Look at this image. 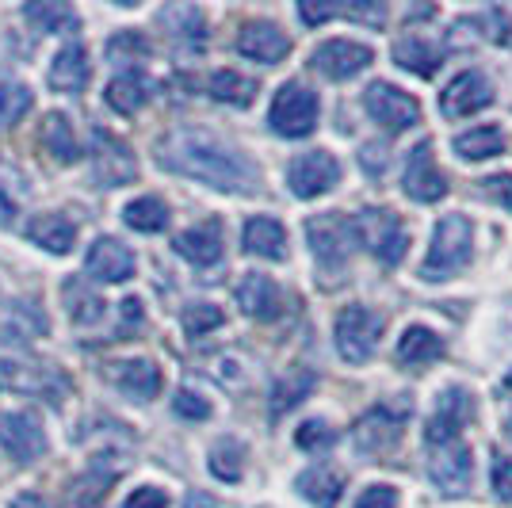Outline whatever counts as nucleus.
<instances>
[{"instance_id":"f257e3e1","label":"nucleus","mask_w":512,"mask_h":508,"mask_svg":"<svg viewBox=\"0 0 512 508\" xmlns=\"http://www.w3.org/2000/svg\"><path fill=\"white\" fill-rule=\"evenodd\" d=\"M161 169L199 180L214 191H249L260 180L256 165L207 130H172L157 142Z\"/></svg>"},{"instance_id":"f03ea898","label":"nucleus","mask_w":512,"mask_h":508,"mask_svg":"<svg viewBox=\"0 0 512 508\" xmlns=\"http://www.w3.org/2000/svg\"><path fill=\"white\" fill-rule=\"evenodd\" d=\"M470 245H474V226L463 214H444L432 230V245L421 264V279L425 283H444L455 279L470 264Z\"/></svg>"},{"instance_id":"7ed1b4c3","label":"nucleus","mask_w":512,"mask_h":508,"mask_svg":"<svg viewBox=\"0 0 512 508\" xmlns=\"http://www.w3.org/2000/svg\"><path fill=\"white\" fill-rule=\"evenodd\" d=\"M352 233L360 241L367 253L375 256L379 264L394 268L409 249V233L402 226V218L394 211H383V207H367L352 218Z\"/></svg>"},{"instance_id":"20e7f679","label":"nucleus","mask_w":512,"mask_h":508,"mask_svg":"<svg viewBox=\"0 0 512 508\" xmlns=\"http://www.w3.org/2000/svg\"><path fill=\"white\" fill-rule=\"evenodd\" d=\"M318 115H321L318 92H310L299 81L279 85L276 100L268 107V123H272V130H276L279 138H306L310 130L318 127Z\"/></svg>"},{"instance_id":"39448f33","label":"nucleus","mask_w":512,"mask_h":508,"mask_svg":"<svg viewBox=\"0 0 512 508\" xmlns=\"http://www.w3.org/2000/svg\"><path fill=\"white\" fill-rule=\"evenodd\" d=\"M333 337H337V352H341L348 363H367L375 344L383 337V318L367 306H344L337 314V325H333Z\"/></svg>"},{"instance_id":"423d86ee","label":"nucleus","mask_w":512,"mask_h":508,"mask_svg":"<svg viewBox=\"0 0 512 508\" xmlns=\"http://www.w3.org/2000/svg\"><path fill=\"white\" fill-rule=\"evenodd\" d=\"M363 107H367V115L383 130H390V134L421 123V104H417V96H409V92H402V88L390 85V81H375V85L363 88Z\"/></svg>"},{"instance_id":"0eeeda50","label":"nucleus","mask_w":512,"mask_h":508,"mask_svg":"<svg viewBox=\"0 0 512 508\" xmlns=\"http://www.w3.org/2000/svg\"><path fill=\"white\" fill-rule=\"evenodd\" d=\"M306 237H310V249L318 256V264H325L329 272H337L348 264V253H352V218H344L341 211L318 214L306 222Z\"/></svg>"},{"instance_id":"6e6552de","label":"nucleus","mask_w":512,"mask_h":508,"mask_svg":"<svg viewBox=\"0 0 512 508\" xmlns=\"http://www.w3.org/2000/svg\"><path fill=\"white\" fill-rule=\"evenodd\" d=\"M0 386L16 390V394H58L65 390V375L35 356L8 352V356H0Z\"/></svg>"},{"instance_id":"1a4fd4ad","label":"nucleus","mask_w":512,"mask_h":508,"mask_svg":"<svg viewBox=\"0 0 512 508\" xmlns=\"http://www.w3.org/2000/svg\"><path fill=\"white\" fill-rule=\"evenodd\" d=\"M337 180H341V165H337V157L329 149L299 153L287 165V188L295 191L299 199H318V195L337 188Z\"/></svg>"},{"instance_id":"9d476101","label":"nucleus","mask_w":512,"mask_h":508,"mask_svg":"<svg viewBox=\"0 0 512 508\" xmlns=\"http://www.w3.org/2000/svg\"><path fill=\"white\" fill-rule=\"evenodd\" d=\"M474 394H467L463 386H448L444 394H440V402H436V413H432V421L425 428V444L428 447H448L459 440V432L474 421Z\"/></svg>"},{"instance_id":"9b49d317","label":"nucleus","mask_w":512,"mask_h":508,"mask_svg":"<svg viewBox=\"0 0 512 508\" xmlns=\"http://www.w3.org/2000/svg\"><path fill=\"white\" fill-rule=\"evenodd\" d=\"M402 191L413 203H440L448 195V176L440 172L436 157H432V142H417L406 157V172H402Z\"/></svg>"},{"instance_id":"f8f14e48","label":"nucleus","mask_w":512,"mask_h":508,"mask_svg":"<svg viewBox=\"0 0 512 508\" xmlns=\"http://www.w3.org/2000/svg\"><path fill=\"white\" fill-rule=\"evenodd\" d=\"M371 62H375L371 46L356 43V39H329V43L314 46V54H310V65L318 69L321 77H329V81L360 77Z\"/></svg>"},{"instance_id":"ddd939ff","label":"nucleus","mask_w":512,"mask_h":508,"mask_svg":"<svg viewBox=\"0 0 512 508\" xmlns=\"http://www.w3.org/2000/svg\"><path fill=\"white\" fill-rule=\"evenodd\" d=\"M0 451L16 463H35L46 455V432L31 413H0Z\"/></svg>"},{"instance_id":"4468645a","label":"nucleus","mask_w":512,"mask_h":508,"mask_svg":"<svg viewBox=\"0 0 512 508\" xmlns=\"http://www.w3.org/2000/svg\"><path fill=\"white\" fill-rule=\"evenodd\" d=\"M490 104H493V85L486 81V73H478V69H463L440 92V111L448 119H467V115L486 111Z\"/></svg>"},{"instance_id":"2eb2a0df","label":"nucleus","mask_w":512,"mask_h":508,"mask_svg":"<svg viewBox=\"0 0 512 508\" xmlns=\"http://www.w3.org/2000/svg\"><path fill=\"white\" fill-rule=\"evenodd\" d=\"M402 428H406V413H394V409L379 405L352 424V444L360 447L363 455H386L390 447H398Z\"/></svg>"},{"instance_id":"dca6fc26","label":"nucleus","mask_w":512,"mask_h":508,"mask_svg":"<svg viewBox=\"0 0 512 508\" xmlns=\"http://www.w3.org/2000/svg\"><path fill=\"white\" fill-rule=\"evenodd\" d=\"M428 474H432V482L444 497H463L470 482H474V451L467 444H459V440L440 447L432 455V463H428Z\"/></svg>"},{"instance_id":"f3484780","label":"nucleus","mask_w":512,"mask_h":508,"mask_svg":"<svg viewBox=\"0 0 512 508\" xmlns=\"http://www.w3.org/2000/svg\"><path fill=\"white\" fill-rule=\"evenodd\" d=\"M237 54H245L249 62L276 65L291 54V39H287V31L276 27L272 20H253V23H245L241 35H237Z\"/></svg>"},{"instance_id":"a211bd4d","label":"nucleus","mask_w":512,"mask_h":508,"mask_svg":"<svg viewBox=\"0 0 512 508\" xmlns=\"http://www.w3.org/2000/svg\"><path fill=\"white\" fill-rule=\"evenodd\" d=\"M85 268H88V276L100 279V283H127L138 264H134V253H130L123 241H115V237H96V241L88 245Z\"/></svg>"},{"instance_id":"6ab92c4d","label":"nucleus","mask_w":512,"mask_h":508,"mask_svg":"<svg viewBox=\"0 0 512 508\" xmlns=\"http://www.w3.org/2000/svg\"><path fill=\"white\" fill-rule=\"evenodd\" d=\"M237 306L256 321H276L287 310V298H283L276 279L253 272V276L241 279V287H237Z\"/></svg>"},{"instance_id":"aec40b11","label":"nucleus","mask_w":512,"mask_h":508,"mask_svg":"<svg viewBox=\"0 0 512 508\" xmlns=\"http://www.w3.org/2000/svg\"><path fill=\"white\" fill-rule=\"evenodd\" d=\"M107 379L111 386H119L123 394H130L134 402H150L161 394V367L153 360H123V363H107Z\"/></svg>"},{"instance_id":"412c9836","label":"nucleus","mask_w":512,"mask_h":508,"mask_svg":"<svg viewBox=\"0 0 512 508\" xmlns=\"http://www.w3.org/2000/svg\"><path fill=\"white\" fill-rule=\"evenodd\" d=\"M88 77H92V65H88V54L81 43H65L58 54H54V65H50V88L54 92H65V96H81L88 88Z\"/></svg>"},{"instance_id":"4be33fe9","label":"nucleus","mask_w":512,"mask_h":508,"mask_svg":"<svg viewBox=\"0 0 512 508\" xmlns=\"http://www.w3.org/2000/svg\"><path fill=\"white\" fill-rule=\"evenodd\" d=\"M96 157H92V172H96V180L104 184V188H119V184H127L138 176V165H134V157H130V149L123 142H115L111 134H96Z\"/></svg>"},{"instance_id":"5701e85b","label":"nucleus","mask_w":512,"mask_h":508,"mask_svg":"<svg viewBox=\"0 0 512 508\" xmlns=\"http://www.w3.org/2000/svg\"><path fill=\"white\" fill-rule=\"evenodd\" d=\"M176 253L184 256L188 264H195V268L218 264V260H222V222L211 218V222H203V226L184 230L176 237Z\"/></svg>"},{"instance_id":"b1692460","label":"nucleus","mask_w":512,"mask_h":508,"mask_svg":"<svg viewBox=\"0 0 512 508\" xmlns=\"http://www.w3.org/2000/svg\"><path fill=\"white\" fill-rule=\"evenodd\" d=\"M150 96H153V81L142 69H123L119 77H111V85L104 92L107 107L119 111V115H138L142 107L150 104Z\"/></svg>"},{"instance_id":"393cba45","label":"nucleus","mask_w":512,"mask_h":508,"mask_svg":"<svg viewBox=\"0 0 512 508\" xmlns=\"http://www.w3.org/2000/svg\"><path fill=\"white\" fill-rule=\"evenodd\" d=\"M241 245H245V253L260 256V260H283L287 256V230L279 226L276 218L256 214L241 230Z\"/></svg>"},{"instance_id":"a878e982","label":"nucleus","mask_w":512,"mask_h":508,"mask_svg":"<svg viewBox=\"0 0 512 508\" xmlns=\"http://www.w3.org/2000/svg\"><path fill=\"white\" fill-rule=\"evenodd\" d=\"M23 233H27V241H35L39 249L54 256H65L73 249V241H77V226L65 214H35Z\"/></svg>"},{"instance_id":"bb28decb","label":"nucleus","mask_w":512,"mask_h":508,"mask_svg":"<svg viewBox=\"0 0 512 508\" xmlns=\"http://www.w3.org/2000/svg\"><path fill=\"white\" fill-rule=\"evenodd\" d=\"M444 352H448L444 337L432 333L428 325H409L398 340V363H406V367H428V363L444 360Z\"/></svg>"},{"instance_id":"cd10ccee","label":"nucleus","mask_w":512,"mask_h":508,"mask_svg":"<svg viewBox=\"0 0 512 508\" xmlns=\"http://www.w3.org/2000/svg\"><path fill=\"white\" fill-rule=\"evenodd\" d=\"M39 142H43L46 153H50L54 161H62V165H73V161L81 157V146H77L73 123L65 119L62 111H50L43 123H39Z\"/></svg>"},{"instance_id":"c85d7f7f","label":"nucleus","mask_w":512,"mask_h":508,"mask_svg":"<svg viewBox=\"0 0 512 508\" xmlns=\"http://www.w3.org/2000/svg\"><path fill=\"white\" fill-rule=\"evenodd\" d=\"M314 386H318V375H314L310 367H291V371L272 386V417H283V413H291L295 405H302L314 394Z\"/></svg>"},{"instance_id":"c756f323","label":"nucleus","mask_w":512,"mask_h":508,"mask_svg":"<svg viewBox=\"0 0 512 508\" xmlns=\"http://www.w3.org/2000/svg\"><path fill=\"white\" fill-rule=\"evenodd\" d=\"M295 486H299V493L310 501V505L333 508L337 501H341L344 478L337 474V470H329V466H310V470H302Z\"/></svg>"},{"instance_id":"7c9ffc66","label":"nucleus","mask_w":512,"mask_h":508,"mask_svg":"<svg viewBox=\"0 0 512 508\" xmlns=\"http://www.w3.org/2000/svg\"><path fill=\"white\" fill-rule=\"evenodd\" d=\"M394 62L409 69V73H417V77H432L440 65H444V50L436 43H428V39H398L394 43Z\"/></svg>"},{"instance_id":"2f4dec72","label":"nucleus","mask_w":512,"mask_h":508,"mask_svg":"<svg viewBox=\"0 0 512 508\" xmlns=\"http://www.w3.org/2000/svg\"><path fill=\"white\" fill-rule=\"evenodd\" d=\"M451 146L463 161H490L497 153H505V134H501V127H474L455 134Z\"/></svg>"},{"instance_id":"473e14b6","label":"nucleus","mask_w":512,"mask_h":508,"mask_svg":"<svg viewBox=\"0 0 512 508\" xmlns=\"http://www.w3.org/2000/svg\"><path fill=\"white\" fill-rule=\"evenodd\" d=\"M23 20H31L43 35H62V31H77V16L62 0H31L23 4Z\"/></svg>"},{"instance_id":"72a5a7b5","label":"nucleus","mask_w":512,"mask_h":508,"mask_svg":"<svg viewBox=\"0 0 512 508\" xmlns=\"http://www.w3.org/2000/svg\"><path fill=\"white\" fill-rule=\"evenodd\" d=\"M123 222L138 233H161L169 226V207L157 195H142V199H134V203L123 207Z\"/></svg>"},{"instance_id":"f704fd0d","label":"nucleus","mask_w":512,"mask_h":508,"mask_svg":"<svg viewBox=\"0 0 512 508\" xmlns=\"http://www.w3.org/2000/svg\"><path fill=\"white\" fill-rule=\"evenodd\" d=\"M207 92H211L218 104H234V107H249L256 96V81L241 77L237 69H218L211 81H207Z\"/></svg>"},{"instance_id":"c9c22d12","label":"nucleus","mask_w":512,"mask_h":508,"mask_svg":"<svg viewBox=\"0 0 512 508\" xmlns=\"http://www.w3.org/2000/svg\"><path fill=\"white\" fill-rule=\"evenodd\" d=\"M161 20H165V27L172 31V39H184V43H192V46H203V39H207V31H203V12H199V8H169Z\"/></svg>"},{"instance_id":"e433bc0d","label":"nucleus","mask_w":512,"mask_h":508,"mask_svg":"<svg viewBox=\"0 0 512 508\" xmlns=\"http://www.w3.org/2000/svg\"><path fill=\"white\" fill-rule=\"evenodd\" d=\"M211 474L222 482H237L245 474V447L237 440H218L211 451Z\"/></svg>"},{"instance_id":"4c0bfd02","label":"nucleus","mask_w":512,"mask_h":508,"mask_svg":"<svg viewBox=\"0 0 512 508\" xmlns=\"http://www.w3.org/2000/svg\"><path fill=\"white\" fill-rule=\"evenodd\" d=\"M27 111H31V88L0 81V127H16Z\"/></svg>"},{"instance_id":"58836bf2","label":"nucleus","mask_w":512,"mask_h":508,"mask_svg":"<svg viewBox=\"0 0 512 508\" xmlns=\"http://www.w3.org/2000/svg\"><path fill=\"white\" fill-rule=\"evenodd\" d=\"M65 298L73 302V306H69V318L77 321V325H88V321H96L100 314H104V302L92 295V291H85V283H81V279L65 283Z\"/></svg>"},{"instance_id":"ea45409f","label":"nucleus","mask_w":512,"mask_h":508,"mask_svg":"<svg viewBox=\"0 0 512 508\" xmlns=\"http://www.w3.org/2000/svg\"><path fill=\"white\" fill-rule=\"evenodd\" d=\"M180 321H184V333H188V337H207V333H214V329L226 321V314H222L214 302H192Z\"/></svg>"},{"instance_id":"a19ab883","label":"nucleus","mask_w":512,"mask_h":508,"mask_svg":"<svg viewBox=\"0 0 512 508\" xmlns=\"http://www.w3.org/2000/svg\"><path fill=\"white\" fill-rule=\"evenodd\" d=\"M150 54V39L142 31H123L115 39H107V58L111 62H142Z\"/></svg>"},{"instance_id":"79ce46f5","label":"nucleus","mask_w":512,"mask_h":508,"mask_svg":"<svg viewBox=\"0 0 512 508\" xmlns=\"http://www.w3.org/2000/svg\"><path fill=\"white\" fill-rule=\"evenodd\" d=\"M333 440H337V432L325 421H306L299 432H295V444H299L302 451H325V447H333Z\"/></svg>"},{"instance_id":"37998d69","label":"nucleus","mask_w":512,"mask_h":508,"mask_svg":"<svg viewBox=\"0 0 512 508\" xmlns=\"http://www.w3.org/2000/svg\"><path fill=\"white\" fill-rule=\"evenodd\" d=\"M172 413L184 417V421H207L211 417V402L203 394H195V390H180L172 398Z\"/></svg>"},{"instance_id":"c03bdc74","label":"nucleus","mask_w":512,"mask_h":508,"mask_svg":"<svg viewBox=\"0 0 512 508\" xmlns=\"http://www.w3.org/2000/svg\"><path fill=\"white\" fill-rule=\"evenodd\" d=\"M12 172L0 165V226H12L16 214H20V203H16V191H12Z\"/></svg>"},{"instance_id":"a18cd8bd","label":"nucleus","mask_w":512,"mask_h":508,"mask_svg":"<svg viewBox=\"0 0 512 508\" xmlns=\"http://www.w3.org/2000/svg\"><path fill=\"white\" fill-rule=\"evenodd\" d=\"M493 493H497V501H509L512 505V459L509 455H497L493 459Z\"/></svg>"},{"instance_id":"49530a36","label":"nucleus","mask_w":512,"mask_h":508,"mask_svg":"<svg viewBox=\"0 0 512 508\" xmlns=\"http://www.w3.org/2000/svg\"><path fill=\"white\" fill-rule=\"evenodd\" d=\"M123 508H169V493L157 486H138L123 501Z\"/></svg>"},{"instance_id":"de8ad7c7","label":"nucleus","mask_w":512,"mask_h":508,"mask_svg":"<svg viewBox=\"0 0 512 508\" xmlns=\"http://www.w3.org/2000/svg\"><path fill=\"white\" fill-rule=\"evenodd\" d=\"M356 508H398V489L394 486H367L360 493Z\"/></svg>"},{"instance_id":"09e8293b","label":"nucleus","mask_w":512,"mask_h":508,"mask_svg":"<svg viewBox=\"0 0 512 508\" xmlns=\"http://www.w3.org/2000/svg\"><path fill=\"white\" fill-rule=\"evenodd\" d=\"M337 12H344V8H337V4H299V16L302 23H325V20H333Z\"/></svg>"},{"instance_id":"8fccbe9b","label":"nucleus","mask_w":512,"mask_h":508,"mask_svg":"<svg viewBox=\"0 0 512 508\" xmlns=\"http://www.w3.org/2000/svg\"><path fill=\"white\" fill-rule=\"evenodd\" d=\"M486 188H490V195L501 203V207H509L512 211V176L509 172H505V176H490V180H486Z\"/></svg>"},{"instance_id":"3c124183","label":"nucleus","mask_w":512,"mask_h":508,"mask_svg":"<svg viewBox=\"0 0 512 508\" xmlns=\"http://www.w3.org/2000/svg\"><path fill=\"white\" fill-rule=\"evenodd\" d=\"M12 508H50V505H46L39 493H20V497L12 501Z\"/></svg>"},{"instance_id":"603ef678","label":"nucleus","mask_w":512,"mask_h":508,"mask_svg":"<svg viewBox=\"0 0 512 508\" xmlns=\"http://www.w3.org/2000/svg\"><path fill=\"white\" fill-rule=\"evenodd\" d=\"M501 386H505V390H509V394H512V371H509V375H505V382H501Z\"/></svg>"}]
</instances>
